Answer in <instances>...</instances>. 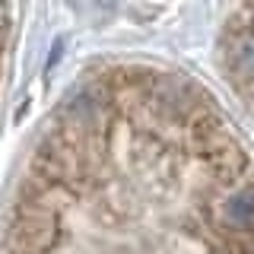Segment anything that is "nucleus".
Masks as SVG:
<instances>
[{
    "instance_id": "1",
    "label": "nucleus",
    "mask_w": 254,
    "mask_h": 254,
    "mask_svg": "<svg viewBox=\"0 0 254 254\" xmlns=\"http://www.w3.org/2000/svg\"><path fill=\"white\" fill-rule=\"evenodd\" d=\"M45 235L86 254H254V159L181 73L118 67L64 108L32 188Z\"/></svg>"
},
{
    "instance_id": "2",
    "label": "nucleus",
    "mask_w": 254,
    "mask_h": 254,
    "mask_svg": "<svg viewBox=\"0 0 254 254\" xmlns=\"http://www.w3.org/2000/svg\"><path fill=\"white\" fill-rule=\"evenodd\" d=\"M219 51L235 92L254 111V0H235L222 29Z\"/></svg>"
}]
</instances>
